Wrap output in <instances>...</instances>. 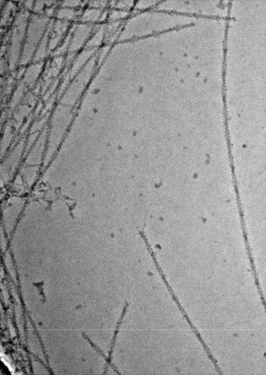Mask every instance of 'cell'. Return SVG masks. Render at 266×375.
<instances>
[{"label":"cell","instance_id":"cell-1","mask_svg":"<svg viewBox=\"0 0 266 375\" xmlns=\"http://www.w3.org/2000/svg\"><path fill=\"white\" fill-rule=\"evenodd\" d=\"M128 306V304H126V305L124 306V308L123 309V313H122L120 318L119 321H118L117 323V328H116V329L115 330V333H114V337H113V340L111 347V350L109 352V357L108 358H107L106 360L107 362H108V364L109 365H110L111 361V355L113 352V348L114 347V344H115L116 336H117V334L118 332V329H119V327L121 324L122 321L123 320V317H124L125 314V312L126 311L127 308Z\"/></svg>","mask_w":266,"mask_h":375},{"label":"cell","instance_id":"cell-2","mask_svg":"<svg viewBox=\"0 0 266 375\" xmlns=\"http://www.w3.org/2000/svg\"><path fill=\"white\" fill-rule=\"evenodd\" d=\"M85 337L86 339H87L88 341L89 342V343L91 345L92 347H94V348H95V350H97V351L99 353V354H100L101 355H102L103 357L105 358V359H106L107 358H106V356H105V355L98 348H97V347L95 346V345H94V344L87 337H86V336H85Z\"/></svg>","mask_w":266,"mask_h":375}]
</instances>
